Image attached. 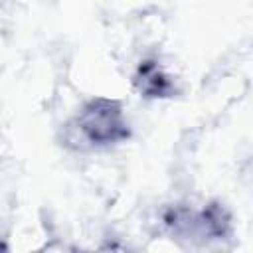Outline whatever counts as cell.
Here are the masks:
<instances>
[{
    "instance_id": "1",
    "label": "cell",
    "mask_w": 253,
    "mask_h": 253,
    "mask_svg": "<svg viewBox=\"0 0 253 253\" xmlns=\"http://www.w3.org/2000/svg\"><path fill=\"white\" fill-rule=\"evenodd\" d=\"M130 136V125L119 101L95 97L63 125V146L75 152H91L117 146Z\"/></svg>"
},
{
    "instance_id": "2",
    "label": "cell",
    "mask_w": 253,
    "mask_h": 253,
    "mask_svg": "<svg viewBox=\"0 0 253 253\" xmlns=\"http://www.w3.org/2000/svg\"><path fill=\"white\" fill-rule=\"evenodd\" d=\"M160 225L176 239L217 241L231 233V215L219 202H208L200 208L176 204L162 210Z\"/></svg>"
},
{
    "instance_id": "3",
    "label": "cell",
    "mask_w": 253,
    "mask_h": 253,
    "mask_svg": "<svg viewBox=\"0 0 253 253\" xmlns=\"http://www.w3.org/2000/svg\"><path fill=\"white\" fill-rule=\"evenodd\" d=\"M132 85L140 93V97L146 99H168L178 91L174 79L162 69L156 59H144L138 63L132 75Z\"/></svg>"
}]
</instances>
